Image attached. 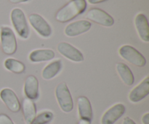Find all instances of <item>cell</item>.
<instances>
[{
  "label": "cell",
  "mask_w": 149,
  "mask_h": 124,
  "mask_svg": "<svg viewBox=\"0 0 149 124\" xmlns=\"http://www.w3.org/2000/svg\"><path fill=\"white\" fill-rule=\"evenodd\" d=\"M87 8L85 0H71L56 13L55 18L58 22L66 23L84 12Z\"/></svg>",
  "instance_id": "obj_1"
},
{
  "label": "cell",
  "mask_w": 149,
  "mask_h": 124,
  "mask_svg": "<svg viewBox=\"0 0 149 124\" xmlns=\"http://www.w3.org/2000/svg\"><path fill=\"white\" fill-rule=\"evenodd\" d=\"M55 96L61 110L65 113H70L74 108L72 97L68 86L64 82L60 83L55 89Z\"/></svg>",
  "instance_id": "obj_2"
},
{
  "label": "cell",
  "mask_w": 149,
  "mask_h": 124,
  "mask_svg": "<svg viewBox=\"0 0 149 124\" xmlns=\"http://www.w3.org/2000/svg\"><path fill=\"white\" fill-rule=\"evenodd\" d=\"M11 21L16 32L22 39H28L29 36V28L27 20L23 10L19 8H15L12 10Z\"/></svg>",
  "instance_id": "obj_3"
},
{
  "label": "cell",
  "mask_w": 149,
  "mask_h": 124,
  "mask_svg": "<svg viewBox=\"0 0 149 124\" xmlns=\"http://www.w3.org/2000/svg\"><path fill=\"white\" fill-rule=\"evenodd\" d=\"M120 56L130 63L138 67H144L146 65L145 57L135 48L130 45H124L119 49Z\"/></svg>",
  "instance_id": "obj_4"
},
{
  "label": "cell",
  "mask_w": 149,
  "mask_h": 124,
  "mask_svg": "<svg viewBox=\"0 0 149 124\" xmlns=\"http://www.w3.org/2000/svg\"><path fill=\"white\" fill-rule=\"evenodd\" d=\"M1 44L3 52L6 55H13L17 50L15 36L10 28L6 26L1 28Z\"/></svg>",
  "instance_id": "obj_5"
},
{
  "label": "cell",
  "mask_w": 149,
  "mask_h": 124,
  "mask_svg": "<svg viewBox=\"0 0 149 124\" xmlns=\"http://www.w3.org/2000/svg\"><path fill=\"white\" fill-rule=\"evenodd\" d=\"M88 20L106 27H111L114 24L113 17L104 10L99 8H92L86 14Z\"/></svg>",
  "instance_id": "obj_6"
},
{
  "label": "cell",
  "mask_w": 149,
  "mask_h": 124,
  "mask_svg": "<svg viewBox=\"0 0 149 124\" xmlns=\"http://www.w3.org/2000/svg\"><path fill=\"white\" fill-rule=\"evenodd\" d=\"M29 20L32 27L36 31L45 38H47L52 34V28L49 23L38 14H31L29 15Z\"/></svg>",
  "instance_id": "obj_7"
},
{
  "label": "cell",
  "mask_w": 149,
  "mask_h": 124,
  "mask_svg": "<svg viewBox=\"0 0 149 124\" xmlns=\"http://www.w3.org/2000/svg\"><path fill=\"white\" fill-rule=\"evenodd\" d=\"M58 50L63 56L73 62H80L84 61V58L82 53L78 49L67 42L60 43L58 45Z\"/></svg>",
  "instance_id": "obj_8"
},
{
  "label": "cell",
  "mask_w": 149,
  "mask_h": 124,
  "mask_svg": "<svg viewBox=\"0 0 149 124\" xmlns=\"http://www.w3.org/2000/svg\"><path fill=\"white\" fill-rule=\"evenodd\" d=\"M0 98L10 111L13 113H17L20 111V102L15 93L12 89L8 88L3 89L0 91Z\"/></svg>",
  "instance_id": "obj_9"
},
{
  "label": "cell",
  "mask_w": 149,
  "mask_h": 124,
  "mask_svg": "<svg viewBox=\"0 0 149 124\" xmlns=\"http://www.w3.org/2000/svg\"><path fill=\"white\" fill-rule=\"evenodd\" d=\"M125 108L123 104H116L107 110L101 118V124H114L125 114Z\"/></svg>",
  "instance_id": "obj_10"
},
{
  "label": "cell",
  "mask_w": 149,
  "mask_h": 124,
  "mask_svg": "<svg viewBox=\"0 0 149 124\" xmlns=\"http://www.w3.org/2000/svg\"><path fill=\"white\" fill-rule=\"evenodd\" d=\"M91 26V23L87 20H78L70 23L65 27V34L69 37H74L88 31Z\"/></svg>",
  "instance_id": "obj_11"
},
{
  "label": "cell",
  "mask_w": 149,
  "mask_h": 124,
  "mask_svg": "<svg viewBox=\"0 0 149 124\" xmlns=\"http://www.w3.org/2000/svg\"><path fill=\"white\" fill-rule=\"evenodd\" d=\"M149 94V78L146 77L130 93L129 99L132 103H138Z\"/></svg>",
  "instance_id": "obj_12"
},
{
  "label": "cell",
  "mask_w": 149,
  "mask_h": 124,
  "mask_svg": "<svg viewBox=\"0 0 149 124\" xmlns=\"http://www.w3.org/2000/svg\"><path fill=\"white\" fill-rule=\"evenodd\" d=\"M24 92L28 99L35 100L38 99L39 93V81L34 76L30 75L26 78L24 84Z\"/></svg>",
  "instance_id": "obj_13"
},
{
  "label": "cell",
  "mask_w": 149,
  "mask_h": 124,
  "mask_svg": "<svg viewBox=\"0 0 149 124\" xmlns=\"http://www.w3.org/2000/svg\"><path fill=\"white\" fill-rule=\"evenodd\" d=\"M135 27L140 37L143 42H149V26L147 17L145 15L138 14L135 20Z\"/></svg>",
  "instance_id": "obj_14"
},
{
  "label": "cell",
  "mask_w": 149,
  "mask_h": 124,
  "mask_svg": "<svg viewBox=\"0 0 149 124\" xmlns=\"http://www.w3.org/2000/svg\"><path fill=\"white\" fill-rule=\"evenodd\" d=\"M77 106L81 118L91 121L93 118V110L89 99L84 96L79 97L77 100Z\"/></svg>",
  "instance_id": "obj_15"
},
{
  "label": "cell",
  "mask_w": 149,
  "mask_h": 124,
  "mask_svg": "<svg viewBox=\"0 0 149 124\" xmlns=\"http://www.w3.org/2000/svg\"><path fill=\"white\" fill-rule=\"evenodd\" d=\"M55 57V52L52 49H37L29 55V60L32 62L49 61Z\"/></svg>",
  "instance_id": "obj_16"
},
{
  "label": "cell",
  "mask_w": 149,
  "mask_h": 124,
  "mask_svg": "<svg viewBox=\"0 0 149 124\" xmlns=\"http://www.w3.org/2000/svg\"><path fill=\"white\" fill-rule=\"evenodd\" d=\"M116 71L123 82L127 86H132L135 81V77L130 68L123 62H119L116 64Z\"/></svg>",
  "instance_id": "obj_17"
},
{
  "label": "cell",
  "mask_w": 149,
  "mask_h": 124,
  "mask_svg": "<svg viewBox=\"0 0 149 124\" xmlns=\"http://www.w3.org/2000/svg\"><path fill=\"white\" fill-rule=\"evenodd\" d=\"M62 68V61L58 60L51 62L44 68L42 71V78L45 80H50L56 76Z\"/></svg>",
  "instance_id": "obj_18"
},
{
  "label": "cell",
  "mask_w": 149,
  "mask_h": 124,
  "mask_svg": "<svg viewBox=\"0 0 149 124\" xmlns=\"http://www.w3.org/2000/svg\"><path fill=\"white\" fill-rule=\"evenodd\" d=\"M22 106H23V112L25 121L28 124H30L36 117V105L32 100L26 98L23 100Z\"/></svg>",
  "instance_id": "obj_19"
},
{
  "label": "cell",
  "mask_w": 149,
  "mask_h": 124,
  "mask_svg": "<svg viewBox=\"0 0 149 124\" xmlns=\"http://www.w3.org/2000/svg\"><path fill=\"white\" fill-rule=\"evenodd\" d=\"M6 69L15 73H22L25 71L26 66L23 62L13 58H8L4 61Z\"/></svg>",
  "instance_id": "obj_20"
},
{
  "label": "cell",
  "mask_w": 149,
  "mask_h": 124,
  "mask_svg": "<svg viewBox=\"0 0 149 124\" xmlns=\"http://www.w3.org/2000/svg\"><path fill=\"white\" fill-rule=\"evenodd\" d=\"M53 118L52 112L45 111L36 116L30 124H47Z\"/></svg>",
  "instance_id": "obj_21"
},
{
  "label": "cell",
  "mask_w": 149,
  "mask_h": 124,
  "mask_svg": "<svg viewBox=\"0 0 149 124\" xmlns=\"http://www.w3.org/2000/svg\"><path fill=\"white\" fill-rule=\"evenodd\" d=\"M0 124H14L8 116L6 114H0Z\"/></svg>",
  "instance_id": "obj_22"
},
{
  "label": "cell",
  "mask_w": 149,
  "mask_h": 124,
  "mask_svg": "<svg viewBox=\"0 0 149 124\" xmlns=\"http://www.w3.org/2000/svg\"><path fill=\"white\" fill-rule=\"evenodd\" d=\"M122 124H136V123H135V122L133 120H132L130 118L125 117V118H124L123 123H122Z\"/></svg>",
  "instance_id": "obj_23"
},
{
  "label": "cell",
  "mask_w": 149,
  "mask_h": 124,
  "mask_svg": "<svg viewBox=\"0 0 149 124\" xmlns=\"http://www.w3.org/2000/svg\"><path fill=\"white\" fill-rule=\"evenodd\" d=\"M142 122L143 124H149V113H146L142 118Z\"/></svg>",
  "instance_id": "obj_24"
},
{
  "label": "cell",
  "mask_w": 149,
  "mask_h": 124,
  "mask_svg": "<svg viewBox=\"0 0 149 124\" xmlns=\"http://www.w3.org/2000/svg\"><path fill=\"white\" fill-rule=\"evenodd\" d=\"M89 3L92 4H98V3H101V2H104V1H107V0H87Z\"/></svg>",
  "instance_id": "obj_25"
},
{
  "label": "cell",
  "mask_w": 149,
  "mask_h": 124,
  "mask_svg": "<svg viewBox=\"0 0 149 124\" xmlns=\"http://www.w3.org/2000/svg\"><path fill=\"white\" fill-rule=\"evenodd\" d=\"M29 1V0H10V1L13 4H18L21 2H26V1Z\"/></svg>",
  "instance_id": "obj_26"
},
{
  "label": "cell",
  "mask_w": 149,
  "mask_h": 124,
  "mask_svg": "<svg viewBox=\"0 0 149 124\" xmlns=\"http://www.w3.org/2000/svg\"><path fill=\"white\" fill-rule=\"evenodd\" d=\"M78 124H90V121L85 120V119H80Z\"/></svg>",
  "instance_id": "obj_27"
}]
</instances>
